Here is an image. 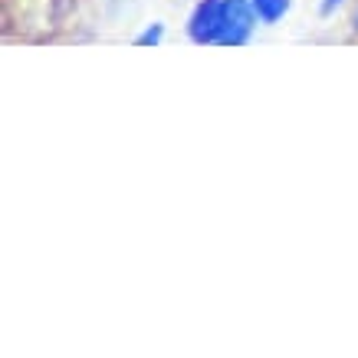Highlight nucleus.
Returning a JSON list of instances; mask_svg holds the SVG:
<instances>
[{
  "instance_id": "20e7f679",
  "label": "nucleus",
  "mask_w": 358,
  "mask_h": 358,
  "mask_svg": "<svg viewBox=\"0 0 358 358\" xmlns=\"http://www.w3.org/2000/svg\"><path fill=\"white\" fill-rule=\"evenodd\" d=\"M164 43V23L162 20H152V23H145L141 27V33L135 36V46H162Z\"/></svg>"
},
{
  "instance_id": "f03ea898",
  "label": "nucleus",
  "mask_w": 358,
  "mask_h": 358,
  "mask_svg": "<svg viewBox=\"0 0 358 358\" xmlns=\"http://www.w3.org/2000/svg\"><path fill=\"white\" fill-rule=\"evenodd\" d=\"M224 23V0H197L187 17V36L197 46H217Z\"/></svg>"
},
{
  "instance_id": "423d86ee",
  "label": "nucleus",
  "mask_w": 358,
  "mask_h": 358,
  "mask_svg": "<svg viewBox=\"0 0 358 358\" xmlns=\"http://www.w3.org/2000/svg\"><path fill=\"white\" fill-rule=\"evenodd\" d=\"M352 23H355V33H358V10H355V20H352Z\"/></svg>"
},
{
  "instance_id": "f257e3e1",
  "label": "nucleus",
  "mask_w": 358,
  "mask_h": 358,
  "mask_svg": "<svg viewBox=\"0 0 358 358\" xmlns=\"http://www.w3.org/2000/svg\"><path fill=\"white\" fill-rule=\"evenodd\" d=\"M257 10L250 0H224V23H220V40L217 46H247L253 40V30H257Z\"/></svg>"
},
{
  "instance_id": "39448f33",
  "label": "nucleus",
  "mask_w": 358,
  "mask_h": 358,
  "mask_svg": "<svg viewBox=\"0 0 358 358\" xmlns=\"http://www.w3.org/2000/svg\"><path fill=\"white\" fill-rule=\"evenodd\" d=\"M342 3H345V0H319V10H322V17H329V13H336Z\"/></svg>"
},
{
  "instance_id": "7ed1b4c3",
  "label": "nucleus",
  "mask_w": 358,
  "mask_h": 358,
  "mask_svg": "<svg viewBox=\"0 0 358 358\" xmlns=\"http://www.w3.org/2000/svg\"><path fill=\"white\" fill-rule=\"evenodd\" d=\"M250 3H253L263 27H276L286 13L293 10V0H250Z\"/></svg>"
}]
</instances>
